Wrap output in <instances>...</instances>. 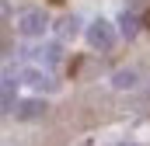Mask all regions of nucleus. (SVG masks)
I'll list each match as a JSON object with an SVG mask.
<instances>
[{
  "label": "nucleus",
  "mask_w": 150,
  "mask_h": 146,
  "mask_svg": "<svg viewBox=\"0 0 150 146\" xmlns=\"http://www.w3.org/2000/svg\"><path fill=\"white\" fill-rule=\"evenodd\" d=\"M59 59H63V52H59V45H56V42H49V45H38V49H35V63L56 66Z\"/></svg>",
  "instance_id": "obj_5"
},
{
  "label": "nucleus",
  "mask_w": 150,
  "mask_h": 146,
  "mask_svg": "<svg viewBox=\"0 0 150 146\" xmlns=\"http://www.w3.org/2000/svg\"><path fill=\"white\" fill-rule=\"evenodd\" d=\"M21 77H25V84L35 87V91H52V87H56V80L49 77V70H38V66H28Z\"/></svg>",
  "instance_id": "obj_4"
},
{
  "label": "nucleus",
  "mask_w": 150,
  "mask_h": 146,
  "mask_svg": "<svg viewBox=\"0 0 150 146\" xmlns=\"http://www.w3.org/2000/svg\"><path fill=\"white\" fill-rule=\"evenodd\" d=\"M49 28V18H45V11L42 7H25L21 14H18V32L28 38H42V32Z\"/></svg>",
  "instance_id": "obj_1"
},
{
  "label": "nucleus",
  "mask_w": 150,
  "mask_h": 146,
  "mask_svg": "<svg viewBox=\"0 0 150 146\" xmlns=\"http://www.w3.org/2000/svg\"><path fill=\"white\" fill-rule=\"evenodd\" d=\"M87 42L98 49V52H105V49H112V42H115V32H112V25L105 21V18H98V21H91L87 25Z\"/></svg>",
  "instance_id": "obj_2"
},
{
  "label": "nucleus",
  "mask_w": 150,
  "mask_h": 146,
  "mask_svg": "<svg viewBox=\"0 0 150 146\" xmlns=\"http://www.w3.org/2000/svg\"><path fill=\"white\" fill-rule=\"evenodd\" d=\"M77 25H80V21H77L74 14L63 18V21H59V38H74V35H77Z\"/></svg>",
  "instance_id": "obj_8"
},
{
  "label": "nucleus",
  "mask_w": 150,
  "mask_h": 146,
  "mask_svg": "<svg viewBox=\"0 0 150 146\" xmlns=\"http://www.w3.org/2000/svg\"><path fill=\"white\" fill-rule=\"evenodd\" d=\"M14 77L11 73H4V111H14Z\"/></svg>",
  "instance_id": "obj_7"
},
{
  "label": "nucleus",
  "mask_w": 150,
  "mask_h": 146,
  "mask_svg": "<svg viewBox=\"0 0 150 146\" xmlns=\"http://www.w3.org/2000/svg\"><path fill=\"white\" fill-rule=\"evenodd\" d=\"M45 101H38V98H28V101H21L18 108H14V118H21V122H35V118H42L45 115Z\"/></svg>",
  "instance_id": "obj_3"
},
{
  "label": "nucleus",
  "mask_w": 150,
  "mask_h": 146,
  "mask_svg": "<svg viewBox=\"0 0 150 146\" xmlns=\"http://www.w3.org/2000/svg\"><path fill=\"white\" fill-rule=\"evenodd\" d=\"M119 32L126 38H133L136 35V18H133V14H122V18H119Z\"/></svg>",
  "instance_id": "obj_9"
},
{
  "label": "nucleus",
  "mask_w": 150,
  "mask_h": 146,
  "mask_svg": "<svg viewBox=\"0 0 150 146\" xmlns=\"http://www.w3.org/2000/svg\"><path fill=\"white\" fill-rule=\"evenodd\" d=\"M112 87L115 91H133L136 87V70H115L112 73Z\"/></svg>",
  "instance_id": "obj_6"
},
{
  "label": "nucleus",
  "mask_w": 150,
  "mask_h": 146,
  "mask_svg": "<svg viewBox=\"0 0 150 146\" xmlns=\"http://www.w3.org/2000/svg\"><path fill=\"white\" fill-rule=\"evenodd\" d=\"M119 146H133V143H119Z\"/></svg>",
  "instance_id": "obj_10"
}]
</instances>
